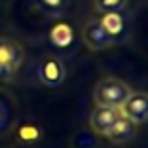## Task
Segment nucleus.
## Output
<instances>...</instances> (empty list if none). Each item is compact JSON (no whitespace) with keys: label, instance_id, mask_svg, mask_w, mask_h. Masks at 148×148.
Masks as SVG:
<instances>
[{"label":"nucleus","instance_id":"obj_9","mask_svg":"<svg viewBox=\"0 0 148 148\" xmlns=\"http://www.w3.org/2000/svg\"><path fill=\"white\" fill-rule=\"evenodd\" d=\"M74 34H72V29H70L69 23H55L53 25V29L49 31V40H51L55 46H59V48H66V46H70V42H72Z\"/></svg>","mask_w":148,"mask_h":148},{"label":"nucleus","instance_id":"obj_11","mask_svg":"<svg viewBox=\"0 0 148 148\" xmlns=\"http://www.w3.org/2000/svg\"><path fill=\"white\" fill-rule=\"evenodd\" d=\"M127 6V0H93L95 13H112V12H123Z\"/></svg>","mask_w":148,"mask_h":148},{"label":"nucleus","instance_id":"obj_10","mask_svg":"<svg viewBox=\"0 0 148 148\" xmlns=\"http://www.w3.org/2000/svg\"><path fill=\"white\" fill-rule=\"evenodd\" d=\"M36 6L48 15H61L70 8L72 0H34Z\"/></svg>","mask_w":148,"mask_h":148},{"label":"nucleus","instance_id":"obj_3","mask_svg":"<svg viewBox=\"0 0 148 148\" xmlns=\"http://www.w3.org/2000/svg\"><path fill=\"white\" fill-rule=\"evenodd\" d=\"M82 40L86 44V48L91 49V51H103V49H108L120 42L118 38H114L112 34L106 32V29L101 25L99 17H89L84 23Z\"/></svg>","mask_w":148,"mask_h":148},{"label":"nucleus","instance_id":"obj_6","mask_svg":"<svg viewBox=\"0 0 148 148\" xmlns=\"http://www.w3.org/2000/svg\"><path fill=\"white\" fill-rule=\"evenodd\" d=\"M40 82L44 84L46 87H57V86H61L63 80L66 78V66L65 63L59 59V57H46L42 63H40Z\"/></svg>","mask_w":148,"mask_h":148},{"label":"nucleus","instance_id":"obj_2","mask_svg":"<svg viewBox=\"0 0 148 148\" xmlns=\"http://www.w3.org/2000/svg\"><path fill=\"white\" fill-rule=\"evenodd\" d=\"M25 59V49L15 38L0 36V82H13Z\"/></svg>","mask_w":148,"mask_h":148},{"label":"nucleus","instance_id":"obj_8","mask_svg":"<svg viewBox=\"0 0 148 148\" xmlns=\"http://www.w3.org/2000/svg\"><path fill=\"white\" fill-rule=\"evenodd\" d=\"M101 25L106 29V32L108 34H112L114 38H122V34L125 32L127 25H125V19H123L122 12H112V13H103L99 17Z\"/></svg>","mask_w":148,"mask_h":148},{"label":"nucleus","instance_id":"obj_4","mask_svg":"<svg viewBox=\"0 0 148 148\" xmlns=\"http://www.w3.org/2000/svg\"><path fill=\"white\" fill-rule=\"evenodd\" d=\"M122 108H114V106H101L95 105V108L89 114V129L95 135L105 137L110 129L118 123V120L122 118Z\"/></svg>","mask_w":148,"mask_h":148},{"label":"nucleus","instance_id":"obj_5","mask_svg":"<svg viewBox=\"0 0 148 148\" xmlns=\"http://www.w3.org/2000/svg\"><path fill=\"white\" fill-rule=\"evenodd\" d=\"M122 114L135 125H143L148 122V93L133 91L122 105Z\"/></svg>","mask_w":148,"mask_h":148},{"label":"nucleus","instance_id":"obj_7","mask_svg":"<svg viewBox=\"0 0 148 148\" xmlns=\"http://www.w3.org/2000/svg\"><path fill=\"white\" fill-rule=\"evenodd\" d=\"M135 135H137V125L133 122H129L127 118L122 116L120 120H118V123L106 133L105 137L112 144H127V143H131V140L135 139Z\"/></svg>","mask_w":148,"mask_h":148},{"label":"nucleus","instance_id":"obj_1","mask_svg":"<svg viewBox=\"0 0 148 148\" xmlns=\"http://www.w3.org/2000/svg\"><path fill=\"white\" fill-rule=\"evenodd\" d=\"M133 93L129 86L123 80L106 76L99 80L93 87V101L95 105L101 106H114V108H122V105L127 101V97Z\"/></svg>","mask_w":148,"mask_h":148}]
</instances>
